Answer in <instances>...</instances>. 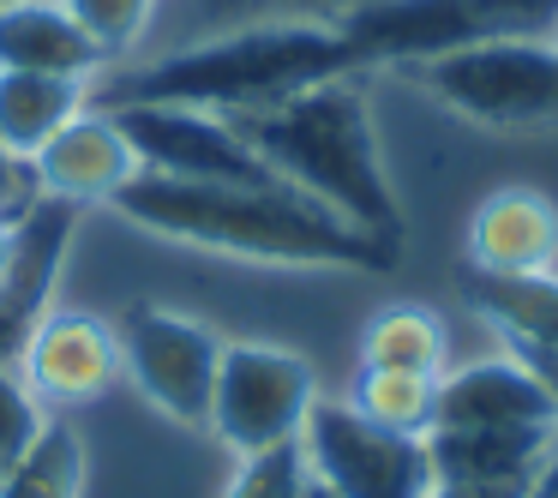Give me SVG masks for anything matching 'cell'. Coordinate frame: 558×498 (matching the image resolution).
<instances>
[{"label": "cell", "instance_id": "obj_7", "mask_svg": "<svg viewBox=\"0 0 558 498\" xmlns=\"http://www.w3.org/2000/svg\"><path fill=\"white\" fill-rule=\"evenodd\" d=\"M301 450L313 481L330 498H426L433 493V450L414 433H385L354 402L318 397L301 426Z\"/></svg>", "mask_w": 558, "mask_h": 498}, {"label": "cell", "instance_id": "obj_16", "mask_svg": "<svg viewBox=\"0 0 558 498\" xmlns=\"http://www.w3.org/2000/svg\"><path fill=\"white\" fill-rule=\"evenodd\" d=\"M78 109H90L85 78L54 73H0V145L13 162H31Z\"/></svg>", "mask_w": 558, "mask_h": 498}, {"label": "cell", "instance_id": "obj_14", "mask_svg": "<svg viewBox=\"0 0 558 498\" xmlns=\"http://www.w3.org/2000/svg\"><path fill=\"white\" fill-rule=\"evenodd\" d=\"M78 205H61V198L31 193L13 217V246H7V265H0V306L19 313L25 325H37L54 301V282L66 270V253H73L78 234Z\"/></svg>", "mask_w": 558, "mask_h": 498}, {"label": "cell", "instance_id": "obj_10", "mask_svg": "<svg viewBox=\"0 0 558 498\" xmlns=\"http://www.w3.org/2000/svg\"><path fill=\"white\" fill-rule=\"evenodd\" d=\"M19 378L43 402V414H73L97 402L121 378V337L97 313H43L19 354Z\"/></svg>", "mask_w": 558, "mask_h": 498}, {"label": "cell", "instance_id": "obj_26", "mask_svg": "<svg viewBox=\"0 0 558 498\" xmlns=\"http://www.w3.org/2000/svg\"><path fill=\"white\" fill-rule=\"evenodd\" d=\"M426 498H529V481H433Z\"/></svg>", "mask_w": 558, "mask_h": 498}, {"label": "cell", "instance_id": "obj_29", "mask_svg": "<svg viewBox=\"0 0 558 498\" xmlns=\"http://www.w3.org/2000/svg\"><path fill=\"white\" fill-rule=\"evenodd\" d=\"M529 498H558V438L546 445V457L534 462V474H529Z\"/></svg>", "mask_w": 558, "mask_h": 498}, {"label": "cell", "instance_id": "obj_30", "mask_svg": "<svg viewBox=\"0 0 558 498\" xmlns=\"http://www.w3.org/2000/svg\"><path fill=\"white\" fill-rule=\"evenodd\" d=\"M517 361H529L534 373H541V385L553 390V402H558V354H541V349H517Z\"/></svg>", "mask_w": 558, "mask_h": 498}, {"label": "cell", "instance_id": "obj_31", "mask_svg": "<svg viewBox=\"0 0 558 498\" xmlns=\"http://www.w3.org/2000/svg\"><path fill=\"white\" fill-rule=\"evenodd\" d=\"M13 217L19 210H0V265H7V246H13Z\"/></svg>", "mask_w": 558, "mask_h": 498}, {"label": "cell", "instance_id": "obj_12", "mask_svg": "<svg viewBox=\"0 0 558 498\" xmlns=\"http://www.w3.org/2000/svg\"><path fill=\"white\" fill-rule=\"evenodd\" d=\"M133 174H138V157H133L121 121H114L109 109H78L73 121L25 162L31 193L61 198V205H78V210L109 205Z\"/></svg>", "mask_w": 558, "mask_h": 498}, {"label": "cell", "instance_id": "obj_15", "mask_svg": "<svg viewBox=\"0 0 558 498\" xmlns=\"http://www.w3.org/2000/svg\"><path fill=\"white\" fill-rule=\"evenodd\" d=\"M0 73H54V78H102L109 61L73 25L61 0H13L0 7Z\"/></svg>", "mask_w": 558, "mask_h": 498}, {"label": "cell", "instance_id": "obj_3", "mask_svg": "<svg viewBox=\"0 0 558 498\" xmlns=\"http://www.w3.org/2000/svg\"><path fill=\"white\" fill-rule=\"evenodd\" d=\"M229 121L294 198L402 253V205L390 193L385 162H378V126L354 73L241 109Z\"/></svg>", "mask_w": 558, "mask_h": 498}, {"label": "cell", "instance_id": "obj_28", "mask_svg": "<svg viewBox=\"0 0 558 498\" xmlns=\"http://www.w3.org/2000/svg\"><path fill=\"white\" fill-rule=\"evenodd\" d=\"M25 337H31V325H25L19 313H7V306H0V366H19Z\"/></svg>", "mask_w": 558, "mask_h": 498}, {"label": "cell", "instance_id": "obj_18", "mask_svg": "<svg viewBox=\"0 0 558 498\" xmlns=\"http://www.w3.org/2000/svg\"><path fill=\"white\" fill-rule=\"evenodd\" d=\"M553 433H426L438 481H529Z\"/></svg>", "mask_w": 558, "mask_h": 498}, {"label": "cell", "instance_id": "obj_2", "mask_svg": "<svg viewBox=\"0 0 558 498\" xmlns=\"http://www.w3.org/2000/svg\"><path fill=\"white\" fill-rule=\"evenodd\" d=\"M361 66V49L342 37L337 19H253V25H222L198 42H174L157 61L90 78V109L169 102V109L241 114Z\"/></svg>", "mask_w": 558, "mask_h": 498}, {"label": "cell", "instance_id": "obj_23", "mask_svg": "<svg viewBox=\"0 0 558 498\" xmlns=\"http://www.w3.org/2000/svg\"><path fill=\"white\" fill-rule=\"evenodd\" d=\"M313 493V469H306L301 445H277V450H253L234 462L222 498H306Z\"/></svg>", "mask_w": 558, "mask_h": 498}, {"label": "cell", "instance_id": "obj_5", "mask_svg": "<svg viewBox=\"0 0 558 498\" xmlns=\"http://www.w3.org/2000/svg\"><path fill=\"white\" fill-rule=\"evenodd\" d=\"M337 25L366 66H409L469 42H558V0H361Z\"/></svg>", "mask_w": 558, "mask_h": 498}, {"label": "cell", "instance_id": "obj_17", "mask_svg": "<svg viewBox=\"0 0 558 498\" xmlns=\"http://www.w3.org/2000/svg\"><path fill=\"white\" fill-rule=\"evenodd\" d=\"M469 301L510 349L558 354V277H481L469 270Z\"/></svg>", "mask_w": 558, "mask_h": 498}, {"label": "cell", "instance_id": "obj_27", "mask_svg": "<svg viewBox=\"0 0 558 498\" xmlns=\"http://www.w3.org/2000/svg\"><path fill=\"white\" fill-rule=\"evenodd\" d=\"M31 198V181H25V162L7 157V145H0V210H19Z\"/></svg>", "mask_w": 558, "mask_h": 498}, {"label": "cell", "instance_id": "obj_24", "mask_svg": "<svg viewBox=\"0 0 558 498\" xmlns=\"http://www.w3.org/2000/svg\"><path fill=\"white\" fill-rule=\"evenodd\" d=\"M43 426H49V414H43V402L25 390L19 366H0V469H13V462L37 445Z\"/></svg>", "mask_w": 558, "mask_h": 498}, {"label": "cell", "instance_id": "obj_21", "mask_svg": "<svg viewBox=\"0 0 558 498\" xmlns=\"http://www.w3.org/2000/svg\"><path fill=\"white\" fill-rule=\"evenodd\" d=\"M445 378V373H438ZM438 378L433 373H397V366H361L354 373L349 402L385 433H433V409H438Z\"/></svg>", "mask_w": 558, "mask_h": 498}, {"label": "cell", "instance_id": "obj_1", "mask_svg": "<svg viewBox=\"0 0 558 498\" xmlns=\"http://www.w3.org/2000/svg\"><path fill=\"white\" fill-rule=\"evenodd\" d=\"M102 210L157 234V241L222 253L241 265L282 270H390L397 246L366 241L361 229L325 217L318 205L294 198L289 186H222V181H174L138 169Z\"/></svg>", "mask_w": 558, "mask_h": 498}, {"label": "cell", "instance_id": "obj_9", "mask_svg": "<svg viewBox=\"0 0 558 498\" xmlns=\"http://www.w3.org/2000/svg\"><path fill=\"white\" fill-rule=\"evenodd\" d=\"M133 145L138 169L174 174V181H222V186H282L265 162L253 157L229 114L210 109H169V102H138V109H109Z\"/></svg>", "mask_w": 558, "mask_h": 498}, {"label": "cell", "instance_id": "obj_19", "mask_svg": "<svg viewBox=\"0 0 558 498\" xmlns=\"http://www.w3.org/2000/svg\"><path fill=\"white\" fill-rule=\"evenodd\" d=\"M450 330L426 306H385L361 330V366H397V373H445Z\"/></svg>", "mask_w": 558, "mask_h": 498}, {"label": "cell", "instance_id": "obj_11", "mask_svg": "<svg viewBox=\"0 0 558 498\" xmlns=\"http://www.w3.org/2000/svg\"><path fill=\"white\" fill-rule=\"evenodd\" d=\"M558 402L529 361L498 354L438 378L433 433H553Z\"/></svg>", "mask_w": 558, "mask_h": 498}, {"label": "cell", "instance_id": "obj_20", "mask_svg": "<svg viewBox=\"0 0 558 498\" xmlns=\"http://www.w3.org/2000/svg\"><path fill=\"white\" fill-rule=\"evenodd\" d=\"M0 498H85V438H78V426L49 414L37 445L13 469H0Z\"/></svg>", "mask_w": 558, "mask_h": 498}, {"label": "cell", "instance_id": "obj_6", "mask_svg": "<svg viewBox=\"0 0 558 498\" xmlns=\"http://www.w3.org/2000/svg\"><path fill=\"white\" fill-rule=\"evenodd\" d=\"M313 402H318V373L306 354L277 349V342H222L205 426L234 457H253V450L301 445Z\"/></svg>", "mask_w": 558, "mask_h": 498}, {"label": "cell", "instance_id": "obj_22", "mask_svg": "<svg viewBox=\"0 0 558 498\" xmlns=\"http://www.w3.org/2000/svg\"><path fill=\"white\" fill-rule=\"evenodd\" d=\"M61 7L73 13V25L97 42V54L109 66L126 61V54L145 42L150 19H157V0H61Z\"/></svg>", "mask_w": 558, "mask_h": 498}, {"label": "cell", "instance_id": "obj_4", "mask_svg": "<svg viewBox=\"0 0 558 498\" xmlns=\"http://www.w3.org/2000/svg\"><path fill=\"white\" fill-rule=\"evenodd\" d=\"M426 90L438 109L493 133H546L558 126V42L510 37V42H469L426 61L397 66Z\"/></svg>", "mask_w": 558, "mask_h": 498}, {"label": "cell", "instance_id": "obj_25", "mask_svg": "<svg viewBox=\"0 0 558 498\" xmlns=\"http://www.w3.org/2000/svg\"><path fill=\"white\" fill-rule=\"evenodd\" d=\"M246 7H258V19H325V13H354L361 0H246Z\"/></svg>", "mask_w": 558, "mask_h": 498}, {"label": "cell", "instance_id": "obj_33", "mask_svg": "<svg viewBox=\"0 0 558 498\" xmlns=\"http://www.w3.org/2000/svg\"><path fill=\"white\" fill-rule=\"evenodd\" d=\"M0 7H13V0H0Z\"/></svg>", "mask_w": 558, "mask_h": 498}, {"label": "cell", "instance_id": "obj_8", "mask_svg": "<svg viewBox=\"0 0 558 498\" xmlns=\"http://www.w3.org/2000/svg\"><path fill=\"white\" fill-rule=\"evenodd\" d=\"M121 337V378L169 414L174 426H205L210 421V390H217L222 337L174 306H133L114 325Z\"/></svg>", "mask_w": 558, "mask_h": 498}, {"label": "cell", "instance_id": "obj_13", "mask_svg": "<svg viewBox=\"0 0 558 498\" xmlns=\"http://www.w3.org/2000/svg\"><path fill=\"white\" fill-rule=\"evenodd\" d=\"M558 205L541 186H498L469 217V270L481 277H553Z\"/></svg>", "mask_w": 558, "mask_h": 498}, {"label": "cell", "instance_id": "obj_32", "mask_svg": "<svg viewBox=\"0 0 558 498\" xmlns=\"http://www.w3.org/2000/svg\"><path fill=\"white\" fill-rule=\"evenodd\" d=\"M306 498H330V493H325V486H318V481H313V493H306Z\"/></svg>", "mask_w": 558, "mask_h": 498}]
</instances>
